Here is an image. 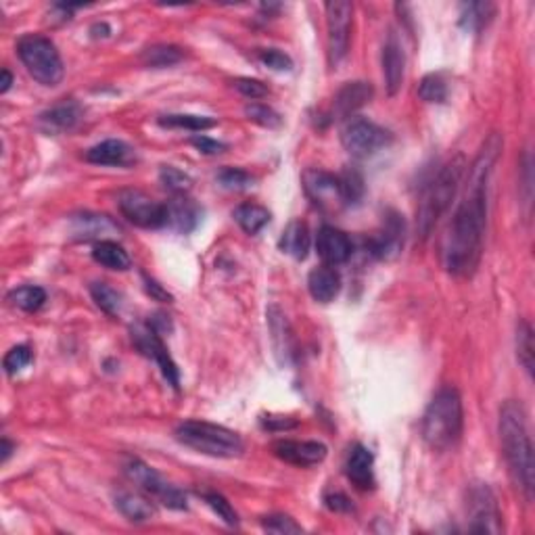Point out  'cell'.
Segmentation results:
<instances>
[{
    "instance_id": "ac0fdd59",
    "label": "cell",
    "mask_w": 535,
    "mask_h": 535,
    "mask_svg": "<svg viewBox=\"0 0 535 535\" xmlns=\"http://www.w3.org/2000/svg\"><path fill=\"white\" fill-rule=\"evenodd\" d=\"M381 63H383V76H385V84H387L389 96H395L398 95V90L401 88L404 72H406V55L395 34H389L387 42L383 44Z\"/></svg>"
},
{
    "instance_id": "9a60e30c",
    "label": "cell",
    "mask_w": 535,
    "mask_h": 535,
    "mask_svg": "<svg viewBox=\"0 0 535 535\" xmlns=\"http://www.w3.org/2000/svg\"><path fill=\"white\" fill-rule=\"evenodd\" d=\"M316 249L326 266H341L352 257V241L343 230L335 226H322L316 237Z\"/></svg>"
},
{
    "instance_id": "d6986e66",
    "label": "cell",
    "mask_w": 535,
    "mask_h": 535,
    "mask_svg": "<svg viewBox=\"0 0 535 535\" xmlns=\"http://www.w3.org/2000/svg\"><path fill=\"white\" fill-rule=\"evenodd\" d=\"M86 161L95 165H111V168H126L136 161V151L128 142L118 141V138H109L99 145L90 147L86 151Z\"/></svg>"
},
{
    "instance_id": "1f68e13d",
    "label": "cell",
    "mask_w": 535,
    "mask_h": 535,
    "mask_svg": "<svg viewBox=\"0 0 535 535\" xmlns=\"http://www.w3.org/2000/svg\"><path fill=\"white\" fill-rule=\"evenodd\" d=\"M9 302L23 312H38L46 303V291L36 285H23L17 287L9 293Z\"/></svg>"
},
{
    "instance_id": "83f0119b",
    "label": "cell",
    "mask_w": 535,
    "mask_h": 535,
    "mask_svg": "<svg viewBox=\"0 0 535 535\" xmlns=\"http://www.w3.org/2000/svg\"><path fill=\"white\" fill-rule=\"evenodd\" d=\"M493 15H496L493 3H464L460 7V26L467 32L479 34L490 26Z\"/></svg>"
},
{
    "instance_id": "d6a6232c",
    "label": "cell",
    "mask_w": 535,
    "mask_h": 535,
    "mask_svg": "<svg viewBox=\"0 0 535 535\" xmlns=\"http://www.w3.org/2000/svg\"><path fill=\"white\" fill-rule=\"evenodd\" d=\"M90 295H92V299H95L96 306H99L105 314L118 316L119 312H122V303H124L122 293L115 291L109 283H92Z\"/></svg>"
},
{
    "instance_id": "277c9868",
    "label": "cell",
    "mask_w": 535,
    "mask_h": 535,
    "mask_svg": "<svg viewBox=\"0 0 535 535\" xmlns=\"http://www.w3.org/2000/svg\"><path fill=\"white\" fill-rule=\"evenodd\" d=\"M467 168V159L462 155H454L444 168L437 172L433 180L424 187L417 210V228L423 239L429 237L437 220L447 211V207L456 197L460 184H462Z\"/></svg>"
},
{
    "instance_id": "ee69618b",
    "label": "cell",
    "mask_w": 535,
    "mask_h": 535,
    "mask_svg": "<svg viewBox=\"0 0 535 535\" xmlns=\"http://www.w3.org/2000/svg\"><path fill=\"white\" fill-rule=\"evenodd\" d=\"M234 88H237L241 95L247 96V99L251 101H257V99H264V96L268 95V86L260 82V80H253V78H237L233 82Z\"/></svg>"
},
{
    "instance_id": "2e32d148",
    "label": "cell",
    "mask_w": 535,
    "mask_h": 535,
    "mask_svg": "<svg viewBox=\"0 0 535 535\" xmlns=\"http://www.w3.org/2000/svg\"><path fill=\"white\" fill-rule=\"evenodd\" d=\"M303 187H306L308 197L320 207L343 205L341 188H339V178L322 170H308L303 174Z\"/></svg>"
},
{
    "instance_id": "ab89813d",
    "label": "cell",
    "mask_w": 535,
    "mask_h": 535,
    "mask_svg": "<svg viewBox=\"0 0 535 535\" xmlns=\"http://www.w3.org/2000/svg\"><path fill=\"white\" fill-rule=\"evenodd\" d=\"M218 182H220L226 191H245V188H249L253 184V176L247 174V172L241 168H224L220 174H218Z\"/></svg>"
},
{
    "instance_id": "f907efd6",
    "label": "cell",
    "mask_w": 535,
    "mask_h": 535,
    "mask_svg": "<svg viewBox=\"0 0 535 535\" xmlns=\"http://www.w3.org/2000/svg\"><path fill=\"white\" fill-rule=\"evenodd\" d=\"M11 84H13V76H11V72L9 69H3V80H0V92H9V88H11Z\"/></svg>"
},
{
    "instance_id": "603a6c76",
    "label": "cell",
    "mask_w": 535,
    "mask_h": 535,
    "mask_svg": "<svg viewBox=\"0 0 535 535\" xmlns=\"http://www.w3.org/2000/svg\"><path fill=\"white\" fill-rule=\"evenodd\" d=\"M372 95H375V90L368 82H348L337 92L335 103H332V118H349V115L364 107L366 103H371Z\"/></svg>"
},
{
    "instance_id": "ba28073f",
    "label": "cell",
    "mask_w": 535,
    "mask_h": 535,
    "mask_svg": "<svg viewBox=\"0 0 535 535\" xmlns=\"http://www.w3.org/2000/svg\"><path fill=\"white\" fill-rule=\"evenodd\" d=\"M467 521L473 533H502V513L496 493L487 483H470L467 487Z\"/></svg>"
},
{
    "instance_id": "7a4b0ae2",
    "label": "cell",
    "mask_w": 535,
    "mask_h": 535,
    "mask_svg": "<svg viewBox=\"0 0 535 535\" xmlns=\"http://www.w3.org/2000/svg\"><path fill=\"white\" fill-rule=\"evenodd\" d=\"M500 444L506 467L513 477L516 490L523 493L527 502L533 500L535 467H533V446L527 427V414L519 401L508 400L500 408Z\"/></svg>"
},
{
    "instance_id": "8fae6325",
    "label": "cell",
    "mask_w": 535,
    "mask_h": 535,
    "mask_svg": "<svg viewBox=\"0 0 535 535\" xmlns=\"http://www.w3.org/2000/svg\"><path fill=\"white\" fill-rule=\"evenodd\" d=\"M119 211L128 222L141 228H164L165 226V203H159L153 197H149L147 193L134 191H122L118 197Z\"/></svg>"
},
{
    "instance_id": "3957f363",
    "label": "cell",
    "mask_w": 535,
    "mask_h": 535,
    "mask_svg": "<svg viewBox=\"0 0 535 535\" xmlns=\"http://www.w3.org/2000/svg\"><path fill=\"white\" fill-rule=\"evenodd\" d=\"M464 427L462 398L458 389L441 387L423 414V439L431 450L446 452L460 441Z\"/></svg>"
},
{
    "instance_id": "bcb514c9",
    "label": "cell",
    "mask_w": 535,
    "mask_h": 535,
    "mask_svg": "<svg viewBox=\"0 0 535 535\" xmlns=\"http://www.w3.org/2000/svg\"><path fill=\"white\" fill-rule=\"evenodd\" d=\"M191 142H193V147L197 149L199 153H203V155H218V153L226 151V145H224V142L214 141V138L203 136V134L193 136Z\"/></svg>"
},
{
    "instance_id": "e575fe53",
    "label": "cell",
    "mask_w": 535,
    "mask_h": 535,
    "mask_svg": "<svg viewBox=\"0 0 535 535\" xmlns=\"http://www.w3.org/2000/svg\"><path fill=\"white\" fill-rule=\"evenodd\" d=\"M337 178H339V188H341L343 205H355L362 197H364V178H362L358 170L349 168Z\"/></svg>"
},
{
    "instance_id": "6da1fadb",
    "label": "cell",
    "mask_w": 535,
    "mask_h": 535,
    "mask_svg": "<svg viewBox=\"0 0 535 535\" xmlns=\"http://www.w3.org/2000/svg\"><path fill=\"white\" fill-rule=\"evenodd\" d=\"M502 136L493 132L483 142L481 151L477 153L473 165L469 168L467 193L452 216L450 228L444 237L441 247V260L444 268L454 276L475 274L483 256V241H485L487 226V195H490V178L493 165L502 151Z\"/></svg>"
},
{
    "instance_id": "681fc988",
    "label": "cell",
    "mask_w": 535,
    "mask_h": 535,
    "mask_svg": "<svg viewBox=\"0 0 535 535\" xmlns=\"http://www.w3.org/2000/svg\"><path fill=\"white\" fill-rule=\"evenodd\" d=\"M15 446L11 444V441L7 439V437H3V441H0V462H7V460L11 458V454H13Z\"/></svg>"
},
{
    "instance_id": "d590c367",
    "label": "cell",
    "mask_w": 535,
    "mask_h": 535,
    "mask_svg": "<svg viewBox=\"0 0 535 535\" xmlns=\"http://www.w3.org/2000/svg\"><path fill=\"white\" fill-rule=\"evenodd\" d=\"M159 182L164 184L165 191H170L174 197H178V195H188L193 187L191 176L184 174L182 170L174 168V165H164V168L159 170Z\"/></svg>"
},
{
    "instance_id": "60d3db41",
    "label": "cell",
    "mask_w": 535,
    "mask_h": 535,
    "mask_svg": "<svg viewBox=\"0 0 535 535\" xmlns=\"http://www.w3.org/2000/svg\"><path fill=\"white\" fill-rule=\"evenodd\" d=\"M32 362V349L27 348V345H17V348L9 349V354L4 355L3 366L4 372H7L9 377L17 375V372H21L23 368Z\"/></svg>"
},
{
    "instance_id": "8992f818",
    "label": "cell",
    "mask_w": 535,
    "mask_h": 535,
    "mask_svg": "<svg viewBox=\"0 0 535 535\" xmlns=\"http://www.w3.org/2000/svg\"><path fill=\"white\" fill-rule=\"evenodd\" d=\"M17 55L27 73L42 86H57L65 76L61 55L53 40L40 34H27L17 42Z\"/></svg>"
},
{
    "instance_id": "7402d4cb",
    "label": "cell",
    "mask_w": 535,
    "mask_h": 535,
    "mask_svg": "<svg viewBox=\"0 0 535 535\" xmlns=\"http://www.w3.org/2000/svg\"><path fill=\"white\" fill-rule=\"evenodd\" d=\"M201 220V211L193 199L187 195H178L165 203V226L176 230V233L188 234L197 228Z\"/></svg>"
},
{
    "instance_id": "74e56055",
    "label": "cell",
    "mask_w": 535,
    "mask_h": 535,
    "mask_svg": "<svg viewBox=\"0 0 535 535\" xmlns=\"http://www.w3.org/2000/svg\"><path fill=\"white\" fill-rule=\"evenodd\" d=\"M245 115L253 124L262 126V128L274 130L280 128V124H283V118H280L272 107L264 105V103H249V105L245 107Z\"/></svg>"
},
{
    "instance_id": "b9f144b4",
    "label": "cell",
    "mask_w": 535,
    "mask_h": 535,
    "mask_svg": "<svg viewBox=\"0 0 535 535\" xmlns=\"http://www.w3.org/2000/svg\"><path fill=\"white\" fill-rule=\"evenodd\" d=\"M262 527L270 533H280V535L302 533L303 531L302 525H297L295 519H291L289 515H268V516H264Z\"/></svg>"
},
{
    "instance_id": "7dc6e473",
    "label": "cell",
    "mask_w": 535,
    "mask_h": 535,
    "mask_svg": "<svg viewBox=\"0 0 535 535\" xmlns=\"http://www.w3.org/2000/svg\"><path fill=\"white\" fill-rule=\"evenodd\" d=\"M325 504L332 513H349V510L354 508L349 498L343 496V493H331V496L325 498Z\"/></svg>"
},
{
    "instance_id": "9c48e42d",
    "label": "cell",
    "mask_w": 535,
    "mask_h": 535,
    "mask_svg": "<svg viewBox=\"0 0 535 535\" xmlns=\"http://www.w3.org/2000/svg\"><path fill=\"white\" fill-rule=\"evenodd\" d=\"M391 141L389 132L381 128V126L371 122L364 118H354L343 126L341 130V142L352 157L366 159L387 147Z\"/></svg>"
},
{
    "instance_id": "c3c4849f",
    "label": "cell",
    "mask_w": 535,
    "mask_h": 535,
    "mask_svg": "<svg viewBox=\"0 0 535 535\" xmlns=\"http://www.w3.org/2000/svg\"><path fill=\"white\" fill-rule=\"evenodd\" d=\"M145 283H147V291L151 293L153 297L161 299V302H168V299H172V297H170V293H165L164 289H161V285L155 283V280L149 279V276H145Z\"/></svg>"
},
{
    "instance_id": "f546056e",
    "label": "cell",
    "mask_w": 535,
    "mask_h": 535,
    "mask_svg": "<svg viewBox=\"0 0 535 535\" xmlns=\"http://www.w3.org/2000/svg\"><path fill=\"white\" fill-rule=\"evenodd\" d=\"M141 59L147 67L164 69L180 63L184 59V50L180 46H174V44H155L142 50Z\"/></svg>"
},
{
    "instance_id": "44dd1931",
    "label": "cell",
    "mask_w": 535,
    "mask_h": 535,
    "mask_svg": "<svg viewBox=\"0 0 535 535\" xmlns=\"http://www.w3.org/2000/svg\"><path fill=\"white\" fill-rule=\"evenodd\" d=\"M345 475L358 490L375 487V456L366 446L355 444L345 460Z\"/></svg>"
},
{
    "instance_id": "f6af8a7d",
    "label": "cell",
    "mask_w": 535,
    "mask_h": 535,
    "mask_svg": "<svg viewBox=\"0 0 535 535\" xmlns=\"http://www.w3.org/2000/svg\"><path fill=\"white\" fill-rule=\"evenodd\" d=\"M80 224V234H86V237H92V234H101L103 228L113 230L115 226L111 222H109L107 216H82L78 218Z\"/></svg>"
},
{
    "instance_id": "8d00e7d4",
    "label": "cell",
    "mask_w": 535,
    "mask_h": 535,
    "mask_svg": "<svg viewBox=\"0 0 535 535\" xmlns=\"http://www.w3.org/2000/svg\"><path fill=\"white\" fill-rule=\"evenodd\" d=\"M418 96L424 103H446L447 99V82L444 80L441 73H429L421 80V86H418Z\"/></svg>"
},
{
    "instance_id": "7bdbcfd3",
    "label": "cell",
    "mask_w": 535,
    "mask_h": 535,
    "mask_svg": "<svg viewBox=\"0 0 535 535\" xmlns=\"http://www.w3.org/2000/svg\"><path fill=\"white\" fill-rule=\"evenodd\" d=\"M257 59H260L262 65L272 69V72H291L293 69L291 57L279 49H264L257 53Z\"/></svg>"
},
{
    "instance_id": "ffe728a7",
    "label": "cell",
    "mask_w": 535,
    "mask_h": 535,
    "mask_svg": "<svg viewBox=\"0 0 535 535\" xmlns=\"http://www.w3.org/2000/svg\"><path fill=\"white\" fill-rule=\"evenodd\" d=\"M268 326L270 341H272L276 358H279L283 366L291 364L293 355H295V339H293L289 320H287V316L276 306L268 310Z\"/></svg>"
},
{
    "instance_id": "30bf717a",
    "label": "cell",
    "mask_w": 535,
    "mask_h": 535,
    "mask_svg": "<svg viewBox=\"0 0 535 535\" xmlns=\"http://www.w3.org/2000/svg\"><path fill=\"white\" fill-rule=\"evenodd\" d=\"M354 7L348 0L326 3V32H329V61L332 67L341 65L349 53V38H352Z\"/></svg>"
},
{
    "instance_id": "cb8c5ba5",
    "label": "cell",
    "mask_w": 535,
    "mask_h": 535,
    "mask_svg": "<svg viewBox=\"0 0 535 535\" xmlns=\"http://www.w3.org/2000/svg\"><path fill=\"white\" fill-rule=\"evenodd\" d=\"M308 291L318 303H331L341 291V274L335 266H318L308 276Z\"/></svg>"
},
{
    "instance_id": "f35d334b",
    "label": "cell",
    "mask_w": 535,
    "mask_h": 535,
    "mask_svg": "<svg viewBox=\"0 0 535 535\" xmlns=\"http://www.w3.org/2000/svg\"><path fill=\"white\" fill-rule=\"evenodd\" d=\"M203 500L205 504L210 506L211 510H214V515H218V519H222L226 525L230 527H237L239 525V515L237 510L230 506V502L224 496H220V493L216 492H203Z\"/></svg>"
},
{
    "instance_id": "e0dca14e",
    "label": "cell",
    "mask_w": 535,
    "mask_h": 535,
    "mask_svg": "<svg viewBox=\"0 0 535 535\" xmlns=\"http://www.w3.org/2000/svg\"><path fill=\"white\" fill-rule=\"evenodd\" d=\"M80 119H82V107L73 101H65V103H59V105L46 109L44 113H40L38 128L42 130L44 134L57 136V134H63V132L76 128Z\"/></svg>"
},
{
    "instance_id": "d4e9b609",
    "label": "cell",
    "mask_w": 535,
    "mask_h": 535,
    "mask_svg": "<svg viewBox=\"0 0 535 535\" xmlns=\"http://www.w3.org/2000/svg\"><path fill=\"white\" fill-rule=\"evenodd\" d=\"M113 502H115V508L119 510V515L126 516L130 523H147L157 516V508H155L151 498L142 496V493L118 492L115 493Z\"/></svg>"
},
{
    "instance_id": "836d02e7",
    "label": "cell",
    "mask_w": 535,
    "mask_h": 535,
    "mask_svg": "<svg viewBox=\"0 0 535 535\" xmlns=\"http://www.w3.org/2000/svg\"><path fill=\"white\" fill-rule=\"evenodd\" d=\"M533 329L527 320H521L516 325V358L529 377H533Z\"/></svg>"
},
{
    "instance_id": "4dcf8cb0",
    "label": "cell",
    "mask_w": 535,
    "mask_h": 535,
    "mask_svg": "<svg viewBox=\"0 0 535 535\" xmlns=\"http://www.w3.org/2000/svg\"><path fill=\"white\" fill-rule=\"evenodd\" d=\"M218 122L214 118L207 115H191V113H170L159 118V126L164 128H178V130H191V132H203L214 128Z\"/></svg>"
},
{
    "instance_id": "52a82bcc",
    "label": "cell",
    "mask_w": 535,
    "mask_h": 535,
    "mask_svg": "<svg viewBox=\"0 0 535 535\" xmlns=\"http://www.w3.org/2000/svg\"><path fill=\"white\" fill-rule=\"evenodd\" d=\"M124 473L136 487H141L149 498L157 500V502L168 506L172 510H187L188 506L187 496H184L176 485H172V483L165 481L157 470L142 462V460L138 458L126 460Z\"/></svg>"
},
{
    "instance_id": "5b68a950",
    "label": "cell",
    "mask_w": 535,
    "mask_h": 535,
    "mask_svg": "<svg viewBox=\"0 0 535 535\" xmlns=\"http://www.w3.org/2000/svg\"><path fill=\"white\" fill-rule=\"evenodd\" d=\"M174 435L182 446L211 458H239L245 450L239 433L216 423L184 421L178 424Z\"/></svg>"
},
{
    "instance_id": "5bb4252c",
    "label": "cell",
    "mask_w": 535,
    "mask_h": 535,
    "mask_svg": "<svg viewBox=\"0 0 535 535\" xmlns=\"http://www.w3.org/2000/svg\"><path fill=\"white\" fill-rule=\"evenodd\" d=\"M404 234L406 226L401 216L389 214L385 218L383 228L378 230V234L371 239V253L378 257V260H394L401 251V247H404Z\"/></svg>"
},
{
    "instance_id": "484cf974",
    "label": "cell",
    "mask_w": 535,
    "mask_h": 535,
    "mask_svg": "<svg viewBox=\"0 0 535 535\" xmlns=\"http://www.w3.org/2000/svg\"><path fill=\"white\" fill-rule=\"evenodd\" d=\"M92 260L101 264L103 268L118 270V272H124V270L132 266L128 251L118 241L111 239H101L99 243H95V247H92Z\"/></svg>"
},
{
    "instance_id": "7c38bea8",
    "label": "cell",
    "mask_w": 535,
    "mask_h": 535,
    "mask_svg": "<svg viewBox=\"0 0 535 535\" xmlns=\"http://www.w3.org/2000/svg\"><path fill=\"white\" fill-rule=\"evenodd\" d=\"M132 339H134L138 349L159 366L161 375L165 377V381H168L174 389L180 387V371H178L176 362L172 360L168 349H165L159 332L155 331L151 325H138L136 329H132Z\"/></svg>"
},
{
    "instance_id": "4fadbf2b",
    "label": "cell",
    "mask_w": 535,
    "mask_h": 535,
    "mask_svg": "<svg viewBox=\"0 0 535 535\" xmlns=\"http://www.w3.org/2000/svg\"><path fill=\"white\" fill-rule=\"evenodd\" d=\"M272 452L276 458H280L287 464L293 467H316V464L325 462L326 450L325 444L320 441H295V439H280L272 446Z\"/></svg>"
},
{
    "instance_id": "4316f807",
    "label": "cell",
    "mask_w": 535,
    "mask_h": 535,
    "mask_svg": "<svg viewBox=\"0 0 535 535\" xmlns=\"http://www.w3.org/2000/svg\"><path fill=\"white\" fill-rule=\"evenodd\" d=\"M310 245H312V237H310V230L302 220L291 222L289 226L285 228L283 239H280V249H283L287 256L295 257L299 262L306 260Z\"/></svg>"
},
{
    "instance_id": "f1b7e54d",
    "label": "cell",
    "mask_w": 535,
    "mask_h": 535,
    "mask_svg": "<svg viewBox=\"0 0 535 535\" xmlns=\"http://www.w3.org/2000/svg\"><path fill=\"white\" fill-rule=\"evenodd\" d=\"M234 220L247 234H257L268 226L270 211L257 203H243L234 210Z\"/></svg>"
}]
</instances>
